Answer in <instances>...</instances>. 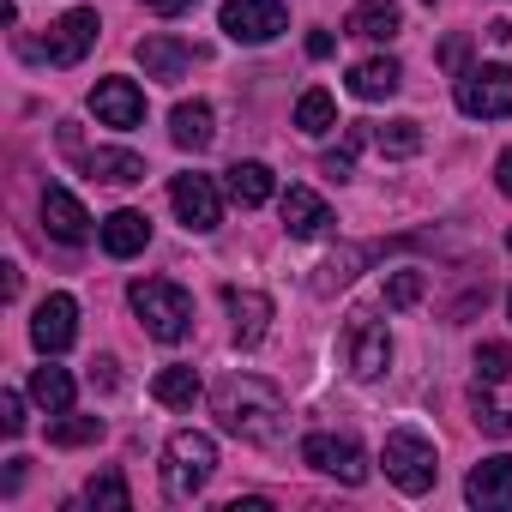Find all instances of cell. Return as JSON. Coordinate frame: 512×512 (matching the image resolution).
I'll list each match as a JSON object with an SVG mask.
<instances>
[{
  "label": "cell",
  "mask_w": 512,
  "mask_h": 512,
  "mask_svg": "<svg viewBox=\"0 0 512 512\" xmlns=\"http://www.w3.org/2000/svg\"><path fill=\"white\" fill-rule=\"evenodd\" d=\"M211 410H217V422L235 434V440H247V446H266V452H278L284 440H290V398L272 386V380H260V374H223L217 386H211Z\"/></svg>",
  "instance_id": "cell-1"
},
{
  "label": "cell",
  "mask_w": 512,
  "mask_h": 512,
  "mask_svg": "<svg viewBox=\"0 0 512 512\" xmlns=\"http://www.w3.org/2000/svg\"><path fill=\"white\" fill-rule=\"evenodd\" d=\"M127 302H133L139 326H145L157 344H181V338L193 332V296H187L175 278H133Z\"/></svg>",
  "instance_id": "cell-2"
},
{
  "label": "cell",
  "mask_w": 512,
  "mask_h": 512,
  "mask_svg": "<svg viewBox=\"0 0 512 512\" xmlns=\"http://www.w3.org/2000/svg\"><path fill=\"white\" fill-rule=\"evenodd\" d=\"M211 470H217V440L199 434V428H175L169 446H163V494L175 506H187V500L205 494Z\"/></svg>",
  "instance_id": "cell-3"
},
{
  "label": "cell",
  "mask_w": 512,
  "mask_h": 512,
  "mask_svg": "<svg viewBox=\"0 0 512 512\" xmlns=\"http://www.w3.org/2000/svg\"><path fill=\"white\" fill-rule=\"evenodd\" d=\"M380 464H386V476H392L404 494H428V488H434V476H440L434 440H428L422 428H392V434H386V446H380Z\"/></svg>",
  "instance_id": "cell-4"
},
{
  "label": "cell",
  "mask_w": 512,
  "mask_h": 512,
  "mask_svg": "<svg viewBox=\"0 0 512 512\" xmlns=\"http://www.w3.org/2000/svg\"><path fill=\"white\" fill-rule=\"evenodd\" d=\"M223 37L229 43H247V49H260L272 37L290 31V13H284V0H223V13H217Z\"/></svg>",
  "instance_id": "cell-5"
},
{
  "label": "cell",
  "mask_w": 512,
  "mask_h": 512,
  "mask_svg": "<svg viewBox=\"0 0 512 512\" xmlns=\"http://www.w3.org/2000/svg\"><path fill=\"white\" fill-rule=\"evenodd\" d=\"M458 109L470 121H500L512 115V67H464L458 73Z\"/></svg>",
  "instance_id": "cell-6"
},
{
  "label": "cell",
  "mask_w": 512,
  "mask_h": 512,
  "mask_svg": "<svg viewBox=\"0 0 512 512\" xmlns=\"http://www.w3.org/2000/svg\"><path fill=\"white\" fill-rule=\"evenodd\" d=\"M302 464H314L320 476H332V482H344V488L368 482V452H362L356 434H308V440H302Z\"/></svg>",
  "instance_id": "cell-7"
},
{
  "label": "cell",
  "mask_w": 512,
  "mask_h": 512,
  "mask_svg": "<svg viewBox=\"0 0 512 512\" xmlns=\"http://www.w3.org/2000/svg\"><path fill=\"white\" fill-rule=\"evenodd\" d=\"M97 13L91 7H73V13H61L55 25H49V37L37 43V61H49V67H79L85 55H91V43H97Z\"/></svg>",
  "instance_id": "cell-8"
},
{
  "label": "cell",
  "mask_w": 512,
  "mask_h": 512,
  "mask_svg": "<svg viewBox=\"0 0 512 512\" xmlns=\"http://www.w3.org/2000/svg\"><path fill=\"white\" fill-rule=\"evenodd\" d=\"M169 205H175V217L193 229V235H211L217 223H223V199H217V181L211 175H175L169 181Z\"/></svg>",
  "instance_id": "cell-9"
},
{
  "label": "cell",
  "mask_w": 512,
  "mask_h": 512,
  "mask_svg": "<svg viewBox=\"0 0 512 512\" xmlns=\"http://www.w3.org/2000/svg\"><path fill=\"white\" fill-rule=\"evenodd\" d=\"M73 338H79V302H73L67 290L43 296L37 314H31V344H37L43 356H61V350H73Z\"/></svg>",
  "instance_id": "cell-10"
},
{
  "label": "cell",
  "mask_w": 512,
  "mask_h": 512,
  "mask_svg": "<svg viewBox=\"0 0 512 512\" xmlns=\"http://www.w3.org/2000/svg\"><path fill=\"white\" fill-rule=\"evenodd\" d=\"M344 350H350V374H356V380H380V374L392 368V332H386V320L356 314Z\"/></svg>",
  "instance_id": "cell-11"
},
{
  "label": "cell",
  "mask_w": 512,
  "mask_h": 512,
  "mask_svg": "<svg viewBox=\"0 0 512 512\" xmlns=\"http://www.w3.org/2000/svg\"><path fill=\"white\" fill-rule=\"evenodd\" d=\"M91 115H97L103 127H115V133H133V127L145 121V91H139L133 79H97Z\"/></svg>",
  "instance_id": "cell-12"
},
{
  "label": "cell",
  "mask_w": 512,
  "mask_h": 512,
  "mask_svg": "<svg viewBox=\"0 0 512 512\" xmlns=\"http://www.w3.org/2000/svg\"><path fill=\"white\" fill-rule=\"evenodd\" d=\"M223 308H229V320H235V344H241V350H260V344H266V332H272V296H266V290L229 284V290H223Z\"/></svg>",
  "instance_id": "cell-13"
},
{
  "label": "cell",
  "mask_w": 512,
  "mask_h": 512,
  "mask_svg": "<svg viewBox=\"0 0 512 512\" xmlns=\"http://www.w3.org/2000/svg\"><path fill=\"white\" fill-rule=\"evenodd\" d=\"M278 211H284V229H290L296 241H314V235L332 229V205H326L314 187H284V193H278Z\"/></svg>",
  "instance_id": "cell-14"
},
{
  "label": "cell",
  "mask_w": 512,
  "mask_h": 512,
  "mask_svg": "<svg viewBox=\"0 0 512 512\" xmlns=\"http://www.w3.org/2000/svg\"><path fill=\"white\" fill-rule=\"evenodd\" d=\"M97 241H103L109 260H133V253H145V241H151V217L133 211V205H121V211H109L97 223Z\"/></svg>",
  "instance_id": "cell-15"
},
{
  "label": "cell",
  "mask_w": 512,
  "mask_h": 512,
  "mask_svg": "<svg viewBox=\"0 0 512 512\" xmlns=\"http://www.w3.org/2000/svg\"><path fill=\"white\" fill-rule=\"evenodd\" d=\"M464 500L482 506V512L512 506V458H506V452H500V458H482V464L464 476Z\"/></svg>",
  "instance_id": "cell-16"
},
{
  "label": "cell",
  "mask_w": 512,
  "mask_h": 512,
  "mask_svg": "<svg viewBox=\"0 0 512 512\" xmlns=\"http://www.w3.org/2000/svg\"><path fill=\"white\" fill-rule=\"evenodd\" d=\"M43 229H49L55 241H67V247H79V241H91V211H85L67 187H49V193H43Z\"/></svg>",
  "instance_id": "cell-17"
},
{
  "label": "cell",
  "mask_w": 512,
  "mask_h": 512,
  "mask_svg": "<svg viewBox=\"0 0 512 512\" xmlns=\"http://www.w3.org/2000/svg\"><path fill=\"white\" fill-rule=\"evenodd\" d=\"M133 55H139V67H145V79H163V85L187 79V67H193V49L175 43V37H145Z\"/></svg>",
  "instance_id": "cell-18"
},
{
  "label": "cell",
  "mask_w": 512,
  "mask_h": 512,
  "mask_svg": "<svg viewBox=\"0 0 512 512\" xmlns=\"http://www.w3.org/2000/svg\"><path fill=\"white\" fill-rule=\"evenodd\" d=\"M398 85H404V67L392 55H374V61L350 67V97H362V103H386V97H398Z\"/></svg>",
  "instance_id": "cell-19"
},
{
  "label": "cell",
  "mask_w": 512,
  "mask_h": 512,
  "mask_svg": "<svg viewBox=\"0 0 512 512\" xmlns=\"http://www.w3.org/2000/svg\"><path fill=\"white\" fill-rule=\"evenodd\" d=\"M344 31L350 37H368V43H392L404 31V13L392 7V0H356L350 19H344Z\"/></svg>",
  "instance_id": "cell-20"
},
{
  "label": "cell",
  "mask_w": 512,
  "mask_h": 512,
  "mask_svg": "<svg viewBox=\"0 0 512 512\" xmlns=\"http://www.w3.org/2000/svg\"><path fill=\"white\" fill-rule=\"evenodd\" d=\"M169 139L181 145V151H205L211 139H217V121H211V103H175V115H169Z\"/></svg>",
  "instance_id": "cell-21"
},
{
  "label": "cell",
  "mask_w": 512,
  "mask_h": 512,
  "mask_svg": "<svg viewBox=\"0 0 512 512\" xmlns=\"http://www.w3.org/2000/svg\"><path fill=\"white\" fill-rule=\"evenodd\" d=\"M223 175H229V199H235V205H266V199L278 193V175H272L266 163H253V157H247V163H229Z\"/></svg>",
  "instance_id": "cell-22"
},
{
  "label": "cell",
  "mask_w": 512,
  "mask_h": 512,
  "mask_svg": "<svg viewBox=\"0 0 512 512\" xmlns=\"http://www.w3.org/2000/svg\"><path fill=\"white\" fill-rule=\"evenodd\" d=\"M85 175L91 181H109V187H133V181H145V157L139 151H91L85 157Z\"/></svg>",
  "instance_id": "cell-23"
},
{
  "label": "cell",
  "mask_w": 512,
  "mask_h": 512,
  "mask_svg": "<svg viewBox=\"0 0 512 512\" xmlns=\"http://www.w3.org/2000/svg\"><path fill=\"white\" fill-rule=\"evenodd\" d=\"M31 398H37L49 416H67V410H73V374L55 368V362H43V368L31 374Z\"/></svg>",
  "instance_id": "cell-24"
},
{
  "label": "cell",
  "mask_w": 512,
  "mask_h": 512,
  "mask_svg": "<svg viewBox=\"0 0 512 512\" xmlns=\"http://www.w3.org/2000/svg\"><path fill=\"white\" fill-rule=\"evenodd\" d=\"M296 127H302L308 139H326V133L338 127V103H332V91H320V85L302 91V97H296Z\"/></svg>",
  "instance_id": "cell-25"
},
{
  "label": "cell",
  "mask_w": 512,
  "mask_h": 512,
  "mask_svg": "<svg viewBox=\"0 0 512 512\" xmlns=\"http://www.w3.org/2000/svg\"><path fill=\"white\" fill-rule=\"evenodd\" d=\"M151 398H157L163 410H193V398H199V374H193V368H163V374L151 380Z\"/></svg>",
  "instance_id": "cell-26"
},
{
  "label": "cell",
  "mask_w": 512,
  "mask_h": 512,
  "mask_svg": "<svg viewBox=\"0 0 512 512\" xmlns=\"http://www.w3.org/2000/svg\"><path fill=\"white\" fill-rule=\"evenodd\" d=\"M368 139H374V151H380V157H392V163L422 151V127H416V121H386V127H374Z\"/></svg>",
  "instance_id": "cell-27"
},
{
  "label": "cell",
  "mask_w": 512,
  "mask_h": 512,
  "mask_svg": "<svg viewBox=\"0 0 512 512\" xmlns=\"http://www.w3.org/2000/svg\"><path fill=\"white\" fill-rule=\"evenodd\" d=\"M85 506H97V512H127V506H133V494H127L121 470H103V476H91V482H85Z\"/></svg>",
  "instance_id": "cell-28"
},
{
  "label": "cell",
  "mask_w": 512,
  "mask_h": 512,
  "mask_svg": "<svg viewBox=\"0 0 512 512\" xmlns=\"http://www.w3.org/2000/svg\"><path fill=\"white\" fill-rule=\"evenodd\" d=\"M91 440H103V416H61V422H49V446H91Z\"/></svg>",
  "instance_id": "cell-29"
},
{
  "label": "cell",
  "mask_w": 512,
  "mask_h": 512,
  "mask_svg": "<svg viewBox=\"0 0 512 512\" xmlns=\"http://www.w3.org/2000/svg\"><path fill=\"white\" fill-rule=\"evenodd\" d=\"M470 422H476L482 434H494V440H512V416H506V410H500V404H494L482 386L470 392Z\"/></svg>",
  "instance_id": "cell-30"
},
{
  "label": "cell",
  "mask_w": 512,
  "mask_h": 512,
  "mask_svg": "<svg viewBox=\"0 0 512 512\" xmlns=\"http://www.w3.org/2000/svg\"><path fill=\"white\" fill-rule=\"evenodd\" d=\"M362 260H368L362 247H344V253H332V260L320 266V278H314V290H338V284H350V278L362 272Z\"/></svg>",
  "instance_id": "cell-31"
},
{
  "label": "cell",
  "mask_w": 512,
  "mask_h": 512,
  "mask_svg": "<svg viewBox=\"0 0 512 512\" xmlns=\"http://www.w3.org/2000/svg\"><path fill=\"white\" fill-rule=\"evenodd\" d=\"M506 374H512V344H482L476 350V380L482 386H500Z\"/></svg>",
  "instance_id": "cell-32"
},
{
  "label": "cell",
  "mask_w": 512,
  "mask_h": 512,
  "mask_svg": "<svg viewBox=\"0 0 512 512\" xmlns=\"http://www.w3.org/2000/svg\"><path fill=\"white\" fill-rule=\"evenodd\" d=\"M362 139H368V133H362V127H350V139H344L338 151H326V163H320V169H326L332 181H350V175H356V151H362Z\"/></svg>",
  "instance_id": "cell-33"
},
{
  "label": "cell",
  "mask_w": 512,
  "mask_h": 512,
  "mask_svg": "<svg viewBox=\"0 0 512 512\" xmlns=\"http://www.w3.org/2000/svg\"><path fill=\"white\" fill-rule=\"evenodd\" d=\"M422 302V272H392L386 278V308H416Z\"/></svg>",
  "instance_id": "cell-34"
},
{
  "label": "cell",
  "mask_w": 512,
  "mask_h": 512,
  "mask_svg": "<svg viewBox=\"0 0 512 512\" xmlns=\"http://www.w3.org/2000/svg\"><path fill=\"white\" fill-rule=\"evenodd\" d=\"M0 434H25V392H0Z\"/></svg>",
  "instance_id": "cell-35"
},
{
  "label": "cell",
  "mask_w": 512,
  "mask_h": 512,
  "mask_svg": "<svg viewBox=\"0 0 512 512\" xmlns=\"http://www.w3.org/2000/svg\"><path fill=\"white\" fill-rule=\"evenodd\" d=\"M464 61H470V37L452 31V37L440 43V67H446V73H464Z\"/></svg>",
  "instance_id": "cell-36"
},
{
  "label": "cell",
  "mask_w": 512,
  "mask_h": 512,
  "mask_svg": "<svg viewBox=\"0 0 512 512\" xmlns=\"http://www.w3.org/2000/svg\"><path fill=\"white\" fill-rule=\"evenodd\" d=\"M115 380H121V374H115V356H97V362H91V386H97V392H115Z\"/></svg>",
  "instance_id": "cell-37"
},
{
  "label": "cell",
  "mask_w": 512,
  "mask_h": 512,
  "mask_svg": "<svg viewBox=\"0 0 512 512\" xmlns=\"http://www.w3.org/2000/svg\"><path fill=\"white\" fill-rule=\"evenodd\" d=\"M139 7L157 19H181V13H193V0H139Z\"/></svg>",
  "instance_id": "cell-38"
},
{
  "label": "cell",
  "mask_w": 512,
  "mask_h": 512,
  "mask_svg": "<svg viewBox=\"0 0 512 512\" xmlns=\"http://www.w3.org/2000/svg\"><path fill=\"white\" fill-rule=\"evenodd\" d=\"M494 187H500V193L512 199V145H506V151L494 157Z\"/></svg>",
  "instance_id": "cell-39"
},
{
  "label": "cell",
  "mask_w": 512,
  "mask_h": 512,
  "mask_svg": "<svg viewBox=\"0 0 512 512\" xmlns=\"http://www.w3.org/2000/svg\"><path fill=\"white\" fill-rule=\"evenodd\" d=\"M338 43H332V31H308V61H326Z\"/></svg>",
  "instance_id": "cell-40"
},
{
  "label": "cell",
  "mask_w": 512,
  "mask_h": 512,
  "mask_svg": "<svg viewBox=\"0 0 512 512\" xmlns=\"http://www.w3.org/2000/svg\"><path fill=\"white\" fill-rule=\"evenodd\" d=\"M506 314H512V296H506Z\"/></svg>",
  "instance_id": "cell-41"
}]
</instances>
